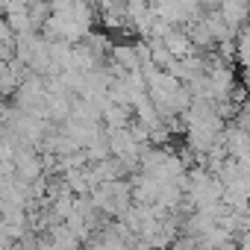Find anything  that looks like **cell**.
<instances>
[{
	"label": "cell",
	"mask_w": 250,
	"mask_h": 250,
	"mask_svg": "<svg viewBox=\"0 0 250 250\" xmlns=\"http://www.w3.org/2000/svg\"><path fill=\"white\" fill-rule=\"evenodd\" d=\"M238 56L244 59V62H250V27L241 33V39H238Z\"/></svg>",
	"instance_id": "1"
}]
</instances>
